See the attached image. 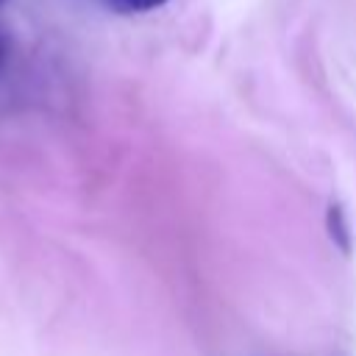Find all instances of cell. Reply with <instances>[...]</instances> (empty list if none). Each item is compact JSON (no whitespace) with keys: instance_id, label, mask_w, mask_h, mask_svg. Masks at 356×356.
<instances>
[{"instance_id":"cell-3","label":"cell","mask_w":356,"mask_h":356,"mask_svg":"<svg viewBox=\"0 0 356 356\" xmlns=\"http://www.w3.org/2000/svg\"><path fill=\"white\" fill-rule=\"evenodd\" d=\"M3 3H6V0H0V6H3Z\"/></svg>"},{"instance_id":"cell-1","label":"cell","mask_w":356,"mask_h":356,"mask_svg":"<svg viewBox=\"0 0 356 356\" xmlns=\"http://www.w3.org/2000/svg\"><path fill=\"white\" fill-rule=\"evenodd\" d=\"M106 3L117 14H142V11H153V8L164 6L167 0H106Z\"/></svg>"},{"instance_id":"cell-2","label":"cell","mask_w":356,"mask_h":356,"mask_svg":"<svg viewBox=\"0 0 356 356\" xmlns=\"http://www.w3.org/2000/svg\"><path fill=\"white\" fill-rule=\"evenodd\" d=\"M6 53H8V44H6V39L0 36V67H3V61H6Z\"/></svg>"}]
</instances>
